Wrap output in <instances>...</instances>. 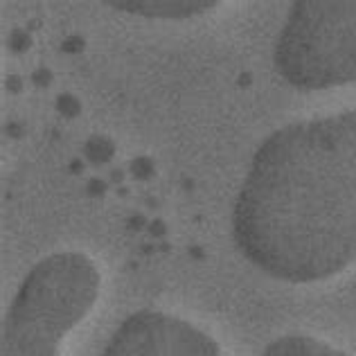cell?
Here are the masks:
<instances>
[{"label": "cell", "instance_id": "obj_1", "mask_svg": "<svg viewBox=\"0 0 356 356\" xmlns=\"http://www.w3.org/2000/svg\"><path fill=\"white\" fill-rule=\"evenodd\" d=\"M250 264L282 282H321L356 259V143L343 113L270 134L232 212Z\"/></svg>", "mask_w": 356, "mask_h": 356}, {"label": "cell", "instance_id": "obj_2", "mask_svg": "<svg viewBox=\"0 0 356 356\" xmlns=\"http://www.w3.org/2000/svg\"><path fill=\"white\" fill-rule=\"evenodd\" d=\"M99 273L81 252H54L30 268L9 305L0 356H59L61 339L92 309Z\"/></svg>", "mask_w": 356, "mask_h": 356}, {"label": "cell", "instance_id": "obj_3", "mask_svg": "<svg viewBox=\"0 0 356 356\" xmlns=\"http://www.w3.org/2000/svg\"><path fill=\"white\" fill-rule=\"evenodd\" d=\"M280 77L300 90L356 81V0H300L275 41Z\"/></svg>", "mask_w": 356, "mask_h": 356}, {"label": "cell", "instance_id": "obj_4", "mask_svg": "<svg viewBox=\"0 0 356 356\" xmlns=\"http://www.w3.org/2000/svg\"><path fill=\"white\" fill-rule=\"evenodd\" d=\"M102 356H221L212 336L183 318L138 312L111 336Z\"/></svg>", "mask_w": 356, "mask_h": 356}, {"label": "cell", "instance_id": "obj_5", "mask_svg": "<svg viewBox=\"0 0 356 356\" xmlns=\"http://www.w3.org/2000/svg\"><path fill=\"white\" fill-rule=\"evenodd\" d=\"M217 3H172V0H138V3H111V7L115 9H124L131 14H143V16H158V18H185V16H194V14H203L212 9Z\"/></svg>", "mask_w": 356, "mask_h": 356}, {"label": "cell", "instance_id": "obj_6", "mask_svg": "<svg viewBox=\"0 0 356 356\" xmlns=\"http://www.w3.org/2000/svg\"><path fill=\"white\" fill-rule=\"evenodd\" d=\"M261 356H348V354L332 348L330 343L314 339V336L291 334L273 341L261 352Z\"/></svg>", "mask_w": 356, "mask_h": 356}, {"label": "cell", "instance_id": "obj_7", "mask_svg": "<svg viewBox=\"0 0 356 356\" xmlns=\"http://www.w3.org/2000/svg\"><path fill=\"white\" fill-rule=\"evenodd\" d=\"M345 113H348L350 127H352V131H354V138H356V108H352V111H345Z\"/></svg>", "mask_w": 356, "mask_h": 356}]
</instances>
